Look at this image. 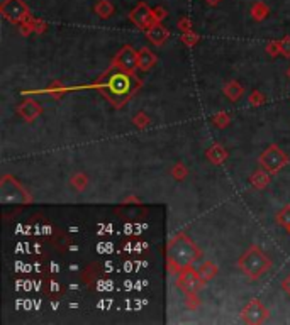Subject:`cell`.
Segmentation results:
<instances>
[{"instance_id":"3","label":"cell","mask_w":290,"mask_h":325,"mask_svg":"<svg viewBox=\"0 0 290 325\" xmlns=\"http://www.w3.org/2000/svg\"><path fill=\"white\" fill-rule=\"evenodd\" d=\"M238 266L248 278L257 280V278H259L261 274H265L268 271L272 263H270L268 256L259 249V247L253 246L241 256V259L238 261Z\"/></svg>"},{"instance_id":"9","label":"cell","mask_w":290,"mask_h":325,"mask_svg":"<svg viewBox=\"0 0 290 325\" xmlns=\"http://www.w3.org/2000/svg\"><path fill=\"white\" fill-rule=\"evenodd\" d=\"M137 58H139V53H136L131 46H124L114 58V64L128 73H134L137 68Z\"/></svg>"},{"instance_id":"2","label":"cell","mask_w":290,"mask_h":325,"mask_svg":"<svg viewBox=\"0 0 290 325\" xmlns=\"http://www.w3.org/2000/svg\"><path fill=\"white\" fill-rule=\"evenodd\" d=\"M200 258V251L197 249V246L193 244L192 239H189L185 234H178L168 244L166 251V259H168V269L171 273H178L187 269Z\"/></svg>"},{"instance_id":"21","label":"cell","mask_w":290,"mask_h":325,"mask_svg":"<svg viewBox=\"0 0 290 325\" xmlns=\"http://www.w3.org/2000/svg\"><path fill=\"white\" fill-rule=\"evenodd\" d=\"M277 222L282 227L290 229V205H285V207L277 213Z\"/></svg>"},{"instance_id":"34","label":"cell","mask_w":290,"mask_h":325,"mask_svg":"<svg viewBox=\"0 0 290 325\" xmlns=\"http://www.w3.org/2000/svg\"><path fill=\"white\" fill-rule=\"evenodd\" d=\"M282 286H284V292L289 293V295H290V276L285 278L284 283H282Z\"/></svg>"},{"instance_id":"10","label":"cell","mask_w":290,"mask_h":325,"mask_svg":"<svg viewBox=\"0 0 290 325\" xmlns=\"http://www.w3.org/2000/svg\"><path fill=\"white\" fill-rule=\"evenodd\" d=\"M268 317V310L263 307V303L259 300H251L246 305V308L243 310L241 320L246 324H261Z\"/></svg>"},{"instance_id":"6","label":"cell","mask_w":290,"mask_h":325,"mask_svg":"<svg viewBox=\"0 0 290 325\" xmlns=\"http://www.w3.org/2000/svg\"><path fill=\"white\" fill-rule=\"evenodd\" d=\"M2 15L10 22L22 24L29 21V9L22 0H5L2 3Z\"/></svg>"},{"instance_id":"26","label":"cell","mask_w":290,"mask_h":325,"mask_svg":"<svg viewBox=\"0 0 290 325\" xmlns=\"http://www.w3.org/2000/svg\"><path fill=\"white\" fill-rule=\"evenodd\" d=\"M278 44H280V55L284 56H290V36L284 37L282 41H278Z\"/></svg>"},{"instance_id":"19","label":"cell","mask_w":290,"mask_h":325,"mask_svg":"<svg viewBox=\"0 0 290 325\" xmlns=\"http://www.w3.org/2000/svg\"><path fill=\"white\" fill-rule=\"evenodd\" d=\"M87 183H89V178H87L83 173H76L70 179V185L73 186L76 192H82V190H85L87 188Z\"/></svg>"},{"instance_id":"32","label":"cell","mask_w":290,"mask_h":325,"mask_svg":"<svg viewBox=\"0 0 290 325\" xmlns=\"http://www.w3.org/2000/svg\"><path fill=\"white\" fill-rule=\"evenodd\" d=\"M153 14H155L156 22H161L163 19L166 17V10L161 9V7H156V9H153Z\"/></svg>"},{"instance_id":"30","label":"cell","mask_w":290,"mask_h":325,"mask_svg":"<svg viewBox=\"0 0 290 325\" xmlns=\"http://www.w3.org/2000/svg\"><path fill=\"white\" fill-rule=\"evenodd\" d=\"M250 104L251 105H261V104H265V97H263L259 91H253L251 93V97H250Z\"/></svg>"},{"instance_id":"27","label":"cell","mask_w":290,"mask_h":325,"mask_svg":"<svg viewBox=\"0 0 290 325\" xmlns=\"http://www.w3.org/2000/svg\"><path fill=\"white\" fill-rule=\"evenodd\" d=\"M187 307L190 308V310H197V307L200 305V300L195 296V293H190V295H187Z\"/></svg>"},{"instance_id":"35","label":"cell","mask_w":290,"mask_h":325,"mask_svg":"<svg viewBox=\"0 0 290 325\" xmlns=\"http://www.w3.org/2000/svg\"><path fill=\"white\" fill-rule=\"evenodd\" d=\"M207 3H211V5H216V3H219L221 0H205Z\"/></svg>"},{"instance_id":"1","label":"cell","mask_w":290,"mask_h":325,"mask_svg":"<svg viewBox=\"0 0 290 325\" xmlns=\"http://www.w3.org/2000/svg\"><path fill=\"white\" fill-rule=\"evenodd\" d=\"M95 87L104 93V97L114 107H122L139 87V80L134 78L132 73H128V71L117 68L116 64H112L98 78Z\"/></svg>"},{"instance_id":"37","label":"cell","mask_w":290,"mask_h":325,"mask_svg":"<svg viewBox=\"0 0 290 325\" xmlns=\"http://www.w3.org/2000/svg\"><path fill=\"white\" fill-rule=\"evenodd\" d=\"M289 232H290V229H289Z\"/></svg>"},{"instance_id":"36","label":"cell","mask_w":290,"mask_h":325,"mask_svg":"<svg viewBox=\"0 0 290 325\" xmlns=\"http://www.w3.org/2000/svg\"><path fill=\"white\" fill-rule=\"evenodd\" d=\"M287 75H289V78H290V68H289V70H287Z\"/></svg>"},{"instance_id":"28","label":"cell","mask_w":290,"mask_h":325,"mask_svg":"<svg viewBox=\"0 0 290 325\" xmlns=\"http://www.w3.org/2000/svg\"><path fill=\"white\" fill-rule=\"evenodd\" d=\"M134 124L137 125V127H144V125L150 124V117H148L144 112H139V114H137V116L134 117Z\"/></svg>"},{"instance_id":"31","label":"cell","mask_w":290,"mask_h":325,"mask_svg":"<svg viewBox=\"0 0 290 325\" xmlns=\"http://www.w3.org/2000/svg\"><path fill=\"white\" fill-rule=\"evenodd\" d=\"M178 29H182L183 32H189V30H192V21H190L189 17L180 19V22H178Z\"/></svg>"},{"instance_id":"23","label":"cell","mask_w":290,"mask_h":325,"mask_svg":"<svg viewBox=\"0 0 290 325\" xmlns=\"http://www.w3.org/2000/svg\"><path fill=\"white\" fill-rule=\"evenodd\" d=\"M212 122H214V125H216V127L223 129V127H226L229 122H231V118H229V116H227L226 112H219L217 116H214Z\"/></svg>"},{"instance_id":"15","label":"cell","mask_w":290,"mask_h":325,"mask_svg":"<svg viewBox=\"0 0 290 325\" xmlns=\"http://www.w3.org/2000/svg\"><path fill=\"white\" fill-rule=\"evenodd\" d=\"M243 91H244V89H243L241 85H239L238 82H227L226 87H224V95H226V97L231 102L239 100V98H241V95H243Z\"/></svg>"},{"instance_id":"4","label":"cell","mask_w":290,"mask_h":325,"mask_svg":"<svg viewBox=\"0 0 290 325\" xmlns=\"http://www.w3.org/2000/svg\"><path fill=\"white\" fill-rule=\"evenodd\" d=\"M0 200L2 204H26L31 197L12 177H3L0 183Z\"/></svg>"},{"instance_id":"33","label":"cell","mask_w":290,"mask_h":325,"mask_svg":"<svg viewBox=\"0 0 290 325\" xmlns=\"http://www.w3.org/2000/svg\"><path fill=\"white\" fill-rule=\"evenodd\" d=\"M29 24H31V28H32L34 30H37V32H43L46 28L44 22H41V21H31Z\"/></svg>"},{"instance_id":"22","label":"cell","mask_w":290,"mask_h":325,"mask_svg":"<svg viewBox=\"0 0 290 325\" xmlns=\"http://www.w3.org/2000/svg\"><path fill=\"white\" fill-rule=\"evenodd\" d=\"M187 173H189V170H187V168L183 166L182 163L175 164V166L171 168V177H173L175 179H185Z\"/></svg>"},{"instance_id":"25","label":"cell","mask_w":290,"mask_h":325,"mask_svg":"<svg viewBox=\"0 0 290 325\" xmlns=\"http://www.w3.org/2000/svg\"><path fill=\"white\" fill-rule=\"evenodd\" d=\"M63 91H64V90H63V87H61L58 82H53L51 85L48 87V93L55 95L56 98H60L61 95H63Z\"/></svg>"},{"instance_id":"7","label":"cell","mask_w":290,"mask_h":325,"mask_svg":"<svg viewBox=\"0 0 290 325\" xmlns=\"http://www.w3.org/2000/svg\"><path fill=\"white\" fill-rule=\"evenodd\" d=\"M129 19H131L132 24H136L137 28L144 29V30H148L153 24H156L153 9H150L146 3H139V5H136L134 9L131 10V14H129Z\"/></svg>"},{"instance_id":"24","label":"cell","mask_w":290,"mask_h":325,"mask_svg":"<svg viewBox=\"0 0 290 325\" xmlns=\"http://www.w3.org/2000/svg\"><path fill=\"white\" fill-rule=\"evenodd\" d=\"M182 41L187 46H195L198 43V34H195L193 30H189V32H183Z\"/></svg>"},{"instance_id":"16","label":"cell","mask_w":290,"mask_h":325,"mask_svg":"<svg viewBox=\"0 0 290 325\" xmlns=\"http://www.w3.org/2000/svg\"><path fill=\"white\" fill-rule=\"evenodd\" d=\"M227 158V152L226 149H224L223 146H212L211 149L207 151V159L214 164H221L224 163Z\"/></svg>"},{"instance_id":"29","label":"cell","mask_w":290,"mask_h":325,"mask_svg":"<svg viewBox=\"0 0 290 325\" xmlns=\"http://www.w3.org/2000/svg\"><path fill=\"white\" fill-rule=\"evenodd\" d=\"M266 53H268L270 56L280 55V44H278V41H272V43L266 46Z\"/></svg>"},{"instance_id":"17","label":"cell","mask_w":290,"mask_h":325,"mask_svg":"<svg viewBox=\"0 0 290 325\" xmlns=\"http://www.w3.org/2000/svg\"><path fill=\"white\" fill-rule=\"evenodd\" d=\"M251 183H253L255 188L263 190V188H265V186L270 183V171H266V170L257 171V173H255L253 177H251Z\"/></svg>"},{"instance_id":"8","label":"cell","mask_w":290,"mask_h":325,"mask_svg":"<svg viewBox=\"0 0 290 325\" xmlns=\"http://www.w3.org/2000/svg\"><path fill=\"white\" fill-rule=\"evenodd\" d=\"M178 286H180V290H183L187 295H190V293H197L198 290L204 286V281L200 280L197 269H193V267L190 266V267H187V269L180 271Z\"/></svg>"},{"instance_id":"5","label":"cell","mask_w":290,"mask_h":325,"mask_svg":"<svg viewBox=\"0 0 290 325\" xmlns=\"http://www.w3.org/2000/svg\"><path fill=\"white\" fill-rule=\"evenodd\" d=\"M287 163H289V156L278 146H275V144L266 148L263 151V154L259 156V164L263 166V170L270 171V173H277Z\"/></svg>"},{"instance_id":"14","label":"cell","mask_w":290,"mask_h":325,"mask_svg":"<svg viewBox=\"0 0 290 325\" xmlns=\"http://www.w3.org/2000/svg\"><path fill=\"white\" fill-rule=\"evenodd\" d=\"M217 266L214 265L212 261H205V263H202L200 266L197 267V273H198V276H200V280L202 281H209V280H212L214 276L217 274Z\"/></svg>"},{"instance_id":"20","label":"cell","mask_w":290,"mask_h":325,"mask_svg":"<svg viewBox=\"0 0 290 325\" xmlns=\"http://www.w3.org/2000/svg\"><path fill=\"white\" fill-rule=\"evenodd\" d=\"M268 7L265 5L263 2H258L253 5V9H251V14H253V17L257 19V21H263V19H266V15H268Z\"/></svg>"},{"instance_id":"18","label":"cell","mask_w":290,"mask_h":325,"mask_svg":"<svg viewBox=\"0 0 290 325\" xmlns=\"http://www.w3.org/2000/svg\"><path fill=\"white\" fill-rule=\"evenodd\" d=\"M114 5L109 2V0H98L97 5H95V14L102 19H107V17H112L114 14Z\"/></svg>"},{"instance_id":"13","label":"cell","mask_w":290,"mask_h":325,"mask_svg":"<svg viewBox=\"0 0 290 325\" xmlns=\"http://www.w3.org/2000/svg\"><path fill=\"white\" fill-rule=\"evenodd\" d=\"M155 63H156L155 53L150 51L148 48L141 49V51H139V58H137V68H139V70H143V71H148V70H151V68L155 66Z\"/></svg>"},{"instance_id":"12","label":"cell","mask_w":290,"mask_h":325,"mask_svg":"<svg viewBox=\"0 0 290 325\" xmlns=\"http://www.w3.org/2000/svg\"><path fill=\"white\" fill-rule=\"evenodd\" d=\"M146 36H148V39H150L153 44L160 46V44H163L168 39V36H170V30H168L166 28H163L160 22H156V24H153L151 28L146 30Z\"/></svg>"},{"instance_id":"11","label":"cell","mask_w":290,"mask_h":325,"mask_svg":"<svg viewBox=\"0 0 290 325\" xmlns=\"http://www.w3.org/2000/svg\"><path fill=\"white\" fill-rule=\"evenodd\" d=\"M17 112L21 114V117L24 118V120L32 122V120H36V118L41 116L43 109H41V105H37L34 100L28 98V100H24L21 105L17 107Z\"/></svg>"}]
</instances>
